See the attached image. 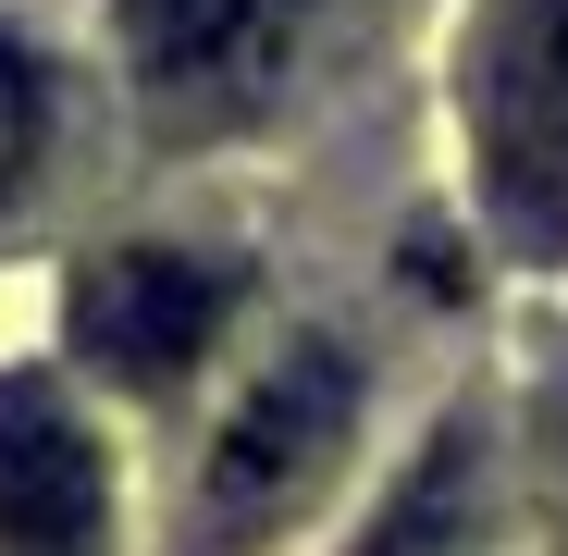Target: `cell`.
Wrapping results in <instances>:
<instances>
[{"mask_svg": "<svg viewBox=\"0 0 568 556\" xmlns=\"http://www.w3.org/2000/svg\"><path fill=\"white\" fill-rule=\"evenodd\" d=\"M346 445V358L334 346H297L284 371H260L247 408L211 433V471H199V507H211V544H260L272 519H297V495L334 471Z\"/></svg>", "mask_w": 568, "mask_h": 556, "instance_id": "cell-2", "label": "cell"}, {"mask_svg": "<svg viewBox=\"0 0 568 556\" xmlns=\"http://www.w3.org/2000/svg\"><path fill=\"white\" fill-rule=\"evenodd\" d=\"M297 50V0H124V62L161 124H223Z\"/></svg>", "mask_w": 568, "mask_h": 556, "instance_id": "cell-3", "label": "cell"}, {"mask_svg": "<svg viewBox=\"0 0 568 556\" xmlns=\"http://www.w3.org/2000/svg\"><path fill=\"white\" fill-rule=\"evenodd\" d=\"M0 556H112V457L50 384H0Z\"/></svg>", "mask_w": 568, "mask_h": 556, "instance_id": "cell-5", "label": "cell"}, {"mask_svg": "<svg viewBox=\"0 0 568 556\" xmlns=\"http://www.w3.org/2000/svg\"><path fill=\"white\" fill-rule=\"evenodd\" d=\"M483 199L519 260H568V0H495L483 26Z\"/></svg>", "mask_w": 568, "mask_h": 556, "instance_id": "cell-1", "label": "cell"}, {"mask_svg": "<svg viewBox=\"0 0 568 556\" xmlns=\"http://www.w3.org/2000/svg\"><path fill=\"white\" fill-rule=\"evenodd\" d=\"M38 137H50V87H38V62L0 38V199L26 185V161H38Z\"/></svg>", "mask_w": 568, "mask_h": 556, "instance_id": "cell-6", "label": "cell"}, {"mask_svg": "<svg viewBox=\"0 0 568 556\" xmlns=\"http://www.w3.org/2000/svg\"><path fill=\"white\" fill-rule=\"evenodd\" d=\"M408 532H420V495H396V519L371 532V556H408Z\"/></svg>", "mask_w": 568, "mask_h": 556, "instance_id": "cell-7", "label": "cell"}, {"mask_svg": "<svg viewBox=\"0 0 568 556\" xmlns=\"http://www.w3.org/2000/svg\"><path fill=\"white\" fill-rule=\"evenodd\" d=\"M223 334V272L185 260V247H112L74 272V346L87 371H112V384L161 396L185 384V358Z\"/></svg>", "mask_w": 568, "mask_h": 556, "instance_id": "cell-4", "label": "cell"}]
</instances>
